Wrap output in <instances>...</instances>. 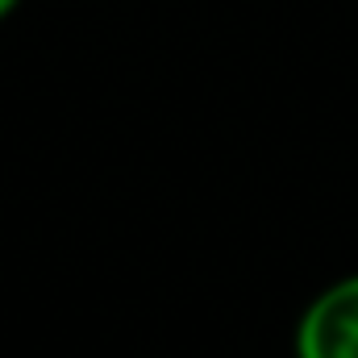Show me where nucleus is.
Instances as JSON below:
<instances>
[{
    "instance_id": "nucleus-2",
    "label": "nucleus",
    "mask_w": 358,
    "mask_h": 358,
    "mask_svg": "<svg viewBox=\"0 0 358 358\" xmlns=\"http://www.w3.org/2000/svg\"><path fill=\"white\" fill-rule=\"evenodd\" d=\"M13 8H17V0H0V17H8Z\"/></svg>"
},
{
    "instance_id": "nucleus-1",
    "label": "nucleus",
    "mask_w": 358,
    "mask_h": 358,
    "mask_svg": "<svg viewBox=\"0 0 358 358\" xmlns=\"http://www.w3.org/2000/svg\"><path fill=\"white\" fill-rule=\"evenodd\" d=\"M296 358H358V275L329 283L296 325Z\"/></svg>"
}]
</instances>
